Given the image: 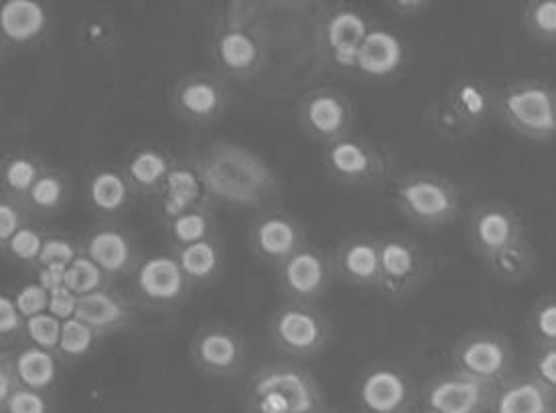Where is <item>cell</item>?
<instances>
[{"label":"cell","instance_id":"obj_1","mask_svg":"<svg viewBox=\"0 0 556 413\" xmlns=\"http://www.w3.org/2000/svg\"><path fill=\"white\" fill-rule=\"evenodd\" d=\"M214 205L264 209L280 197L277 172L252 149L236 142H214L195 158Z\"/></svg>","mask_w":556,"mask_h":413},{"label":"cell","instance_id":"obj_2","mask_svg":"<svg viewBox=\"0 0 556 413\" xmlns=\"http://www.w3.org/2000/svg\"><path fill=\"white\" fill-rule=\"evenodd\" d=\"M254 18L256 7L248 2H236L217 18L210 39V60L219 76L248 81L263 72L266 43Z\"/></svg>","mask_w":556,"mask_h":413},{"label":"cell","instance_id":"obj_3","mask_svg":"<svg viewBox=\"0 0 556 413\" xmlns=\"http://www.w3.org/2000/svg\"><path fill=\"white\" fill-rule=\"evenodd\" d=\"M247 408L263 413H325L317 377L296 361L258 369L247 385Z\"/></svg>","mask_w":556,"mask_h":413},{"label":"cell","instance_id":"obj_4","mask_svg":"<svg viewBox=\"0 0 556 413\" xmlns=\"http://www.w3.org/2000/svg\"><path fill=\"white\" fill-rule=\"evenodd\" d=\"M390 197L404 221L417 228H443L462 214V191L439 172H406L390 184Z\"/></svg>","mask_w":556,"mask_h":413},{"label":"cell","instance_id":"obj_5","mask_svg":"<svg viewBox=\"0 0 556 413\" xmlns=\"http://www.w3.org/2000/svg\"><path fill=\"white\" fill-rule=\"evenodd\" d=\"M500 120L532 142L556 140V90L541 79H518L500 90Z\"/></svg>","mask_w":556,"mask_h":413},{"label":"cell","instance_id":"obj_6","mask_svg":"<svg viewBox=\"0 0 556 413\" xmlns=\"http://www.w3.org/2000/svg\"><path fill=\"white\" fill-rule=\"evenodd\" d=\"M321 158L327 177L350 189H378L394 175V160L387 149L354 132L325 144Z\"/></svg>","mask_w":556,"mask_h":413},{"label":"cell","instance_id":"obj_7","mask_svg":"<svg viewBox=\"0 0 556 413\" xmlns=\"http://www.w3.org/2000/svg\"><path fill=\"white\" fill-rule=\"evenodd\" d=\"M370 18L352 4L327 7L315 29L321 62L340 76H357V55L371 31Z\"/></svg>","mask_w":556,"mask_h":413},{"label":"cell","instance_id":"obj_8","mask_svg":"<svg viewBox=\"0 0 556 413\" xmlns=\"http://www.w3.org/2000/svg\"><path fill=\"white\" fill-rule=\"evenodd\" d=\"M268 335L282 357L305 361L327 349L331 326L315 305L287 300L275 310L268 324Z\"/></svg>","mask_w":556,"mask_h":413},{"label":"cell","instance_id":"obj_9","mask_svg":"<svg viewBox=\"0 0 556 413\" xmlns=\"http://www.w3.org/2000/svg\"><path fill=\"white\" fill-rule=\"evenodd\" d=\"M431 274V261L418 242L404 235L380 237V284L378 292L401 302L410 298Z\"/></svg>","mask_w":556,"mask_h":413},{"label":"cell","instance_id":"obj_10","mask_svg":"<svg viewBox=\"0 0 556 413\" xmlns=\"http://www.w3.org/2000/svg\"><path fill=\"white\" fill-rule=\"evenodd\" d=\"M189 357L201 375L212 379H233L247 369V338L228 324H203L191 338Z\"/></svg>","mask_w":556,"mask_h":413},{"label":"cell","instance_id":"obj_11","mask_svg":"<svg viewBox=\"0 0 556 413\" xmlns=\"http://www.w3.org/2000/svg\"><path fill=\"white\" fill-rule=\"evenodd\" d=\"M191 282L173 251H161L142 258L132 274V292L137 305L155 310H170L184 305Z\"/></svg>","mask_w":556,"mask_h":413},{"label":"cell","instance_id":"obj_12","mask_svg":"<svg viewBox=\"0 0 556 413\" xmlns=\"http://www.w3.org/2000/svg\"><path fill=\"white\" fill-rule=\"evenodd\" d=\"M296 118L303 132L325 146L354 132L356 106L336 88H317L299 100Z\"/></svg>","mask_w":556,"mask_h":413},{"label":"cell","instance_id":"obj_13","mask_svg":"<svg viewBox=\"0 0 556 413\" xmlns=\"http://www.w3.org/2000/svg\"><path fill=\"white\" fill-rule=\"evenodd\" d=\"M451 361L453 371L500 387L510 379L514 351L508 338L479 331L457 340L451 352Z\"/></svg>","mask_w":556,"mask_h":413},{"label":"cell","instance_id":"obj_14","mask_svg":"<svg viewBox=\"0 0 556 413\" xmlns=\"http://www.w3.org/2000/svg\"><path fill=\"white\" fill-rule=\"evenodd\" d=\"M336 272V260L317 245L307 244L293 258L277 268L278 288L291 302L315 305L329 291Z\"/></svg>","mask_w":556,"mask_h":413},{"label":"cell","instance_id":"obj_15","mask_svg":"<svg viewBox=\"0 0 556 413\" xmlns=\"http://www.w3.org/2000/svg\"><path fill=\"white\" fill-rule=\"evenodd\" d=\"M356 398L364 413H406L417 399V387L396 363L378 361L362 373Z\"/></svg>","mask_w":556,"mask_h":413},{"label":"cell","instance_id":"obj_16","mask_svg":"<svg viewBox=\"0 0 556 413\" xmlns=\"http://www.w3.org/2000/svg\"><path fill=\"white\" fill-rule=\"evenodd\" d=\"M170 106L184 122L212 126L226 116L230 107V90L216 74H189L175 83Z\"/></svg>","mask_w":556,"mask_h":413},{"label":"cell","instance_id":"obj_17","mask_svg":"<svg viewBox=\"0 0 556 413\" xmlns=\"http://www.w3.org/2000/svg\"><path fill=\"white\" fill-rule=\"evenodd\" d=\"M494 385L448 371L434 375L420 391L422 413H490Z\"/></svg>","mask_w":556,"mask_h":413},{"label":"cell","instance_id":"obj_18","mask_svg":"<svg viewBox=\"0 0 556 413\" xmlns=\"http://www.w3.org/2000/svg\"><path fill=\"white\" fill-rule=\"evenodd\" d=\"M248 244L256 260L277 270L278 266L293 258L299 249L307 245V231L294 215L266 209L252 221Z\"/></svg>","mask_w":556,"mask_h":413},{"label":"cell","instance_id":"obj_19","mask_svg":"<svg viewBox=\"0 0 556 413\" xmlns=\"http://www.w3.org/2000/svg\"><path fill=\"white\" fill-rule=\"evenodd\" d=\"M467 235L473 251L485 260L510 245L525 242V219L508 205L483 203L469 215Z\"/></svg>","mask_w":556,"mask_h":413},{"label":"cell","instance_id":"obj_20","mask_svg":"<svg viewBox=\"0 0 556 413\" xmlns=\"http://www.w3.org/2000/svg\"><path fill=\"white\" fill-rule=\"evenodd\" d=\"M79 244L81 254L112 282L118 278H132L142 260L135 237L118 223H98Z\"/></svg>","mask_w":556,"mask_h":413},{"label":"cell","instance_id":"obj_21","mask_svg":"<svg viewBox=\"0 0 556 413\" xmlns=\"http://www.w3.org/2000/svg\"><path fill=\"white\" fill-rule=\"evenodd\" d=\"M135 197L123 167L98 165L84 177V199L100 223H116L130 209Z\"/></svg>","mask_w":556,"mask_h":413},{"label":"cell","instance_id":"obj_22","mask_svg":"<svg viewBox=\"0 0 556 413\" xmlns=\"http://www.w3.org/2000/svg\"><path fill=\"white\" fill-rule=\"evenodd\" d=\"M137 300L109 286L78 298L74 319L86 322L98 337L104 338L128 331L137 322Z\"/></svg>","mask_w":556,"mask_h":413},{"label":"cell","instance_id":"obj_23","mask_svg":"<svg viewBox=\"0 0 556 413\" xmlns=\"http://www.w3.org/2000/svg\"><path fill=\"white\" fill-rule=\"evenodd\" d=\"M406 65V46L401 37L384 27H371L357 55V76L368 81H388Z\"/></svg>","mask_w":556,"mask_h":413},{"label":"cell","instance_id":"obj_24","mask_svg":"<svg viewBox=\"0 0 556 413\" xmlns=\"http://www.w3.org/2000/svg\"><path fill=\"white\" fill-rule=\"evenodd\" d=\"M156 199L163 221L198 207H214V201L207 195L195 158L177 163Z\"/></svg>","mask_w":556,"mask_h":413},{"label":"cell","instance_id":"obj_25","mask_svg":"<svg viewBox=\"0 0 556 413\" xmlns=\"http://www.w3.org/2000/svg\"><path fill=\"white\" fill-rule=\"evenodd\" d=\"M336 272L343 282L357 288H376L380 284V240L366 233L350 235L336 254Z\"/></svg>","mask_w":556,"mask_h":413},{"label":"cell","instance_id":"obj_26","mask_svg":"<svg viewBox=\"0 0 556 413\" xmlns=\"http://www.w3.org/2000/svg\"><path fill=\"white\" fill-rule=\"evenodd\" d=\"M177 163L179 158L170 153L169 149L144 144L130 151L124 160L123 169L135 195L159 197Z\"/></svg>","mask_w":556,"mask_h":413},{"label":"cell","instance_id":"obj_27","mask_svg":"<svg viewBox=\"0 0 556 413\" xmlns=\"http://www.w3.org/2000/svg\"><path fill=\"white\" fill-rule=\"evenodd\" d=\"M51 16L39 0H7L0 7V37L9 47H31L46 37Z\"/></svg>","mask_w":556,"mask_h":413},{"label":"cell","instance_id":"obj_28","mask_svg":"<svg viewBox=\"0 0 556 413\" xmlns=\"http://www.w3.org/2000/svg\"><path fill=\"white\" fill-rule=\"evenodd\" d=\"M497 95L500 90L481 77H459L445 93L448 104L462 116L471 132H476L483 124L490 122L497 114Z\"/></svg>","mask_w":556,"mask_h":413},{"label":"cell","instance_id":"obj_29","mask_svg":"<svg viewBox=\"0 0 556 413\" xmlns=\"http://www.w3.org/2000/svg\"><path fill=\"white\" fill-rule=\"evenodd\" d=\"M556 398L532 375L514 377L495 389L490 413H555Z\"/></svg>","mask_w":556,"mask_h":413},{"label":"cell","instance_id":"obj_30","mask_svg":"<svg viewBox=\"0 0 556 413\" xmlns=\"http://www.w3.org/2000/svg\"><path fill=\"white\" fill-rule=\"evenodd\" d=\"M177 260L181 263L187 280L191 286H210L217 282L224 270H226V244L222 235L217 233L214 237L200 242V244L189 245L179 251H173Z\"/></svg>","mask_w":556,"mask_h":413},{"label":"cell","instance_id":"obj_31","mask_svg":"<svg viewBox=\"0 0 556 413\" xmlns=\"http://www.w3.org/2000/svg\"><path fill=\"white\" fill-rule=\"evenodd\" d=\"M15 354V369L21 385L41 391V393H51V389L58 385L60 379V369H62V359L58 352L47 351L35 345H23L21 349L13 351Z\"/></svg>","mask_w":556,"mask_h":413},{"label":"cell","instance_id":"obj_32","mask_svg":"<svg viewBox=\"0 0 556 413\" xmlns=\"http://www.w3.org/2000/svg\"><path fill=\"white\" fill-rule=\"evenodd\" d=\"M217 233L219 231L214 207H198L163 221V235L169 251H179L189 245L200 244Z\"/></svg>","mask_w":556,"mask_h":413},{"label":"cell","instance_id":"obj_33","mask_svg":"<svg viewBox=\"0 0 556 413\" xmlns=\"http://www.w3.org/2000/svg\"><path fill=\"white\" fill-rule=\"evenodd\" d=\"M46 170L41 158L29 151H11L4 154L0 165L2 195L18 201L27 199L33 186Z\"/></svg>","mask_w":556,"mask_h":413},{"label":"cell","instance_id":"obj_34","mask_svg":"<svg viewBox=\"0 0 556 413\" xmlns=\"http://www.w3.org/2000/svg\"><path fill=\"white\" fill-rule=\"evenodd\" d=\"M485 266L504 284H520L532 274L536 266V251L528 240L510 245L494 256L485 258Z\"/></svg>","mask_w":556,"mask_h":413},{"label":"cell","instance_id":"obj_35","mask_svg":"<svg viewBox=\"0 0 556 413\" xmlns=\"http://www.w3.org/2000/svg\"><path fill=\"white\" fill-rule=\"evenodd\" d=\"M67 195H70V186L63 172L47 167L46 172L41 175V179L35 183L31 193L23 203L27 205L29 214L51 217L62 211L67 203Z\"/></svg>","mask_w":556,"mask_h":413},{"label":"cell","instance_id":"obj_36","mask_svg":"<svg viewBox=\"0 0 556 413\" xmlns=\"http://www.w3.org/2000/svg\"><path fill=\"white\" fill-rule=\"evenodd\" d=\"M98 340L100 337L86 322L70 319L63 322L62 338L55 352L62 359V363H79L92 354Z\"/></svg>","mask_w":556,"mask_h":413},{"label":"cell","instance_id":"obj_37","mask_svg":"<svg viewBox=\"0 0 556 413\" xmlns=\"http://www.w3.org/2000/svg\"><path fill=\"white\" fill-rule=\"evenodd\" d=\"M78 41L90 55L106 57L118 46V31L106 16H90L79 23Z\"/></svg>","mask_w":556,"mask_h":413},{"label":"cell","instance_id":"obj_38","mask_svg":"<svg viewBox=\"0 0 556 413\" xmlns=\"http://www.w3.org/2000/svg\"><path fill=\"white\" fill-rule=\"evenodd\" d=\"M63 286L67 291L74 292L78 298H81V296H88V294H93V292L109 288V286H112V280L90 258H86L81 254L78 260L74 261L65 270Z\"/></svg>","mask_w":556,"mask_h":413},{"label":"cell","instance_id":"obj_39","mask_svg":"<svg viewBox=\"0 0 556 413\" xmlns=\"http://www.w3.org/2000/svg\"><path fill=\"white\" fill-rule=\"evenodd\" d=\"M43 244H46V233L33 225H27L13 235L7 244L0 245V249L7 260L37 268L41 251H43Z\"/></svg>","mask_w":556,"mask_h":413},{"label":"cell","instance_id":"obj_40","mask_svg":"<svg viewBox=\"0 0 556 413\" xmlns=\"http://www.w3.org/2000/svg\"><path fill=\"white\" fill-rule=\"evenodd\" d=\"M427 120L431 124L434 134L443 140L455 142V140H464L465 137L473 134L471 128L455 112V107L448 104L447 98H441L431 104L427 112Z\"/></svg>","mask_w":556,"mask_h":413},{"label":"cell","instance_id":"obj_41","mask_svg":"<svg viewBox=\"0 0 556 413\" xmlns=\"http://www.w3.org/2000/svg\"><path fill=\"white\" fill-rule=\"evenodd\" d=\"M528 33L542 43H556V0H530L525 9Z\"/></svg>","mask_w":556,"mask_h":413},{"label":"cell","instance_id":"obj_42","mask_svg":"<svg viewBox=\"0 0 556 413\" xmlns=\"http://www.w3.org/2000/svg\"><path fill=\"white\" fill-rule=\"evenodd\" d=\"M25 326H27V319L21 314L15 298L9 296V294H2L0 296V343H2V351H7V347L9 349L11 347L21 349L23 345H27Z\"/></svg>","mask_w":556,"mask_h":413},{"label":"cell","instance_id":"obj_43","mask_svg":"<svg viewBox=\"0 0 556 413\" xmlns=\"http://www.w3.org/2000/svg\"><path fill=\"white\" fill-rule=\"evenodd\" d=\"M81 256V244L63 233L46 235L43 251L37 268H63L67 270Z\"/></svg>","mask_w":556,"mask_h":413},{"label":"cell","instance_id":"obj_44","mask_svg":"<svg viewBox=\"0 0 556 413\" xmlns=\"http://www.w3.org/2000/svg\"><path fill=\"white\" fill-rule=\"evenodd\" d=\"M530 337L536 347L556 345V296L541 300L530 314Z\"/></svg>","mask_w":556,"mask_h":413},{"label":"cell","instance_id":"obj_45","mask_svg":"<svg viewBox=\"0 0 556 413\" xmlns=\"http://www.w3.org/2000/svg\"><path fill=\"white\" fill-rule=\"evenodd\" d=\"M62 328L63 322L58 317H53L51 312H43V314L27 319L25 338L29 345L55 352L60 345V338H62Z\"/></svg>","mask_w":556,"mask_h":413},{"label":"cell","instance_id":"obj_46","mask_svg":"<svg viewBox=\"0 0 556 413\" xmlns=\"http://www.w3.org/2000/svg\"><path fill=\"white\" fill-rule=\"evenodd\" d=\"M29 221H31V214L23 201L2 195V199H0V245L7 244L23 228L31 225Z\"/></svg>","mask_w":556,"mask_h":413},{"label":"cell","instance_id":"obj_47","mask_svg":"<svg viewBox=\"0 0 556 413\" xmlns=\"http://www.w3.org/2000/svg\"><path fill=\"white\" fill-rule=\"evenodd\" d=\"M0 413H53L49 393L21 387L13 398L0 403Z\"/></svg>","mask_w":556,"mask_h":413},{"label":"cell","instance_id":"obj_48","mask_svg":"<svg viewBox=\"0 0 556 413\" xmlns=\"http://www.w3.org/2000/svg\"><path fill=\"white\" fill-rule=\"evenodd\" d=\"M13 298H15L16 307L21 310V314L25 319H33L37 314L49 312L51 292L46 291L39 282H31V284L21 286Z\"/></svg>","mask_w":556,"mask_h":413},{"label":"cell","instance_id":"obj_49","mask_svg":"<svg viewBox=\"0 0 556 413\" xmlns=\"http://www.w3.org/2000/svg\"><path fill=\"white\" fill-rule=\"evenodd\" d=\"M536 382H541L556 398V345L536 347L532 357V373Z\"/></svg>","mask_w":556,"mask_h":413},{"label":"cell","instance_id":"obj_50","mask_svg":"<svg viewBox=\"0 0 556 413\" xmlns=\"http://www.w3.org/2000/svg\"><path fill=\"white\" fill-rule=\"evenodd\" d=\"M21 379L16 375L15 354L2 351L0 357V403L9 401L21 389Z\"/></svg>","mask_w":556,"mask_h":413},{"label":"cell","instance_id":"obj_51","mask_svg":"<svg viewBox=\"0 0 556 413\" xmlns=\"http://www.w3.org/2000/svg\"><path fill=\"white\" fill-rule=\"evenodd\" d=\"M78 308V296L74 292L67 291L65 286L51 292V302H49V312L58 317L60 321L65 322L76 317Z\"/></svg>","mask_w":556,"mask_h":413},{"label":"cell","instance_id":"obj_52","mask_svg":"<svg viewBox=\"0 0 556 413\" xmlns=\"http://www.w3.org/2000/svg\"><path fill=\"white\" fill-rule=\"evenodd\" d=\"M431 7L429 0H390L387 2V9L392 15L401 18H413L420 13H425Z\"/></svg>","mask_w":556,"mask_h":413},{"label":"cell","instance_id":"obj_53","mask_svg":"<svg viewBox=\"0 0 556 413\" xmlns=\"http://www.w3.org/2000/svg\"><path fill=\"white\" fill-rule=\"evenodd\" d=\"M244 413H263V412H258V410H250V408H247V412Z\"/></svg>","mask_w":556,"mask_h":413},{"label":"cell","instance_id":"obj_54","mask_svg":"<svg viewBox=\"0 0 556 413\" xmlns=\"http://www.w3.org/2000/svg\"><path fill=\"white\" fill-rule=\"evenodd\" d=\"M325 413H345V412H340V410H333V412H325Z\"/></svg>","mask_w":556,"mask_h":413},{"label":"cell","instance_id":"obj_55","mask_svg":"<svg viewBox=\"0 0 556 413\" xmlns=\"http://www.w3.org/2000/svg\"><path fill=\"white\" fill-rule=\"evenodd\" d=\"M406 413H410V412H406Z\"/></svg>","mask_w":556,"mask_h":413}]
</instances>
